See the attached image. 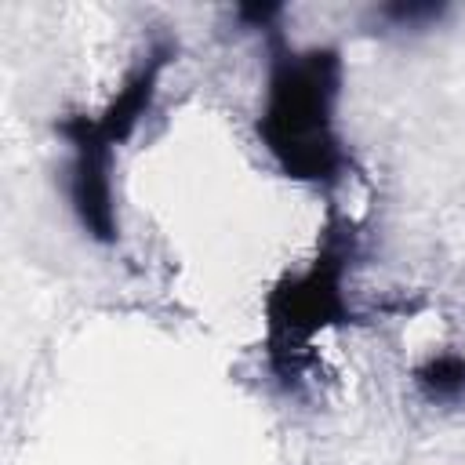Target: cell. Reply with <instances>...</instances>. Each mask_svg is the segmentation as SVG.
<instances>
[{
    "label": "cell",
    "instance_id": "3",
    "mask_svg": "<svg viewBox=\"0 0 465 465\" xmlns=\"http://www.w3.org/2000/svg\"><path fill=\"white\" fill-rule=\"evenodd\" d=\"M62 134L73 145V174H69V196L76 207L80 225L109 243L116 236V211H113V189H109V145H102L91 127L87 116H73L62 124Z\"/></svg>",
    "mask_w": 465,
    "mask_h": 465
},
{
    "label": "cell",
    "instance_id": "5",
    "mask_svg": "<svg viewBox=\"0 0 465 465\" xmlns=\"http://www.w3.org/2000/svg\"><path fill=\"white\" fill-rule=\"evenodd\" d=\"M418 385L432 400H465V356L443 352L418 367Z\"/></svg>",
    "mask_w": 465,
    "mask_h": 465
},
{
    "label": "cell",
    "instance_id": "1",
    "mask_svg": "<svg viewBox=\"0 0 465 465\" xmlns=\"http://www.w3.org/2000/svg\"><path fill=\"white\" fill-rule=\"evenodd\" d=\"M338 73V54L327 47L283 54L272 65L258 134L291 178L327 182L341 167L334 134Z\"/></svg>",
    "mask_w": 465,
    "mask_h": 465
},
{
    "label": "cell",
    "instance_id": "7",
    "mask_svg": "<svg viewBox=\"0 0 465 465\" xmlns=\"http://www.w3.org/2000/svg\"><path fill=\"white\" fill-rule=\"evenodd\" d=\"M236 15H240L243 22H251V25H269V22L280 15V4H243Z\"/></svg>",
    "mask_w": 465,
    "mask_h": 465
},
{
    "label": "cell",
    "instance_id": "2",
    "mask_svg": "<svg viewBox=\"0 0 465 465\" xmlns=\"http://www.w3.org/2000/svg\"><path fill=\"white\" fill-rule=\"evenodd\" d=\"M345 254L341 247H327L305 272L287 276L269 294V352L280 374H294L309 341L345 316L341 298Z\"/></svg>",
    "mask_w": 465,
    "mask_h": 465
},
{
    "label": "cell",
    "instance_id": "4",
    "mask_svg": "<svg viewBox=\"0 0 465 465\" xmlns=\"http://www.w3.org/2000/svg\"><path fill=\"white\" fill-rule=\"evenodd\" d=\"M167 62V51L163 47H156V51H149V58L127 76V84L120 87V94L109 102V109L98 116V120H91V134L102 142V145H116V142H124L131 131H134V124L145 116V109H149V102H153V91H156V76H160V65Z\"/></svg>",
    "mask_w": 465,
    "mask_h": 465
},
{
    "label": "cell",
    "instance_id": "6",
    "mask_svg": "<svg viewBox=\"0 0 465 465\" xmlns=\"http://www.w3.org/2000/svg\"><path fill=\"white\" fill-rule=\"evenodd\" d=\"M389 18L396 22H425V18H440L443 15V4H425V0H411V4H389L385 7Z\"/></svg>",
    "mask_w": 465,
    "mask_h": 465
}]
</instances>
